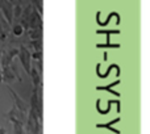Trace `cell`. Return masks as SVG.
I'll return each instance as SVG.
<instances>
[{"instance_id": "1", "label": "cell", "mask_w": 150, "mask_h": 134, "mask_svg": "<svg viewBox=\"0 0 150 134\" xmlns=\"http://www.w3.org/2000/svg\"><path fill=\"white\" fill-rule=\"evenodd\" d=\"M17 57L21 62V66H23L24 70H25L26 75H29V71H30V67H32V55H30L29 49L26 46H24V45H21V46L18 47Z\"/></svg>"}, {"instance_id": "2", "label": "cell", "mask_w": 150, "mask_h": 134, "mask_svg": "<svg viewBox=\"0 0 150 134\" xmlns=\"http://www.w3.org/2000/svg\"><path fill=\"white\" fill-rule=\"evenodd\" d=\"M15 79H17L18 82H21V76L18 74L17 68L13 65H9L7 67H3V82L5 84H11Z\"/></svg>"}, {"instance_id": "3", "label": "cell", "mask_w": 150, "mask_h": 134, "mask_svg": "<svg viewBox=\"0 0 150 134\" xmlns=\"http://www.w3.org/2000/svg\"><path fill=\"white\" fill-rule=\"evenodd\" d=\"M0 13L9 25L13 23V4L9 0H0Z\"/></svg>"}, {"instance_id": "4", "label": "cell", "mask_w": 150, "mask_h": 134, "mask_svg": "<svg viewBox=\"0 0 150 134\" xmlns=\"http://www.w3.org/2000/svg\"><path fill=\"white\" fill-rule=\"evenodd\" d=\"M26 114L25 112H21L20 109H17L15 105L7 112V117L12 124H16V122H21V124L25 125V121H26Z\"/></svg>"}, {"instance_id": "5", "label": "cell", "mask_w": 150, "mask_h": 134, "mask_svg": "<svg viewBox=\"0 0 150 134\" xmlns=\"http://www.w3.org/2000/svg\"><path fill=\"white\" fill-rule=\"evenodd\" d=\"M7 90H8V92L11 93V97H12L13 101H15V106H16V108L20 109L21 112H25V113H28L29 106H26V104H25V101H24V99L20 97V95H18L16 91H13L12 87H11L9 84H7Z\"/></svg>"}, {"instance_id": "6", "label": "cell", "mask_w": 150, "mask_h": 134, "mask_svg": "<svg viewBox=\"0 0 150 134\" xmlns=\"http://www.w3.org/2000/svg\"><path fill=\"white\" fill-rule=\"evenodd\" d=\"M120 120H121V117H116V118L111 120L109 122H103V124H96L95 128L96 129H107V130H111L113 134H121L119 129H116V128H113V125L116 124V122H119Z\"/></svg>"}, {"instance_id": "7", "label": "cell", "mask_w": 150, "mask_h": 134, "mask_svg": "<svg viewBox=\"0 0 150 134\" xmlns=\"http://www.w3.org/2000/svg\"><path fill=\"white\" fill-rule=\"evenodd\" d=\"M29 76H30V79H32L33 87H40V85H42V72H40L34 65H32V67H30Z\"/></svg>"}, {"instance_id": "8", "label": "cell", "mask_w": 150, "mask_h": 134, "mask_svg": "<svg viewBox=\"0 0 150 134\" xmlns=\"http://www.w3.org/2000/svg\"><path fill=\"white\" fill-rule=\"evenodd\" d=\"M120 83H121V80H120V78H119V79H116L115 82L109 83V84H107V85H98V87H96V91H105V92H109V93H112V95L119 96V97H120V96H121V93L113 90V88L116 87V85H119Z\"/></svg>"}, {"instance_id": "9", "label": "cell", "mask_w": 150, "mask_h": 134, "mask_svg": "<svg viewBox=\"0 0 150 134\" xmlns=\"http://www.w3.org/2000/svg\"><path fill=\"white\" fill-rule=\"evenodd\" d=\"M12 62H13V59L9 57V55H8L7 51H1V53H0V65H1V68H3V67H7V66L12 65Z\"/></svg>"}, {"instance_id": "10", "label": "cell", "mask_w": 150, "mask_h": 134, "mask_svg": "<svg viewBox=\"0 0 150 134\" xmlns=\"http://www.w3.org/2000/svg\"><path fill=\"white\" fill-rule=\"evenodd\" d=\"M121 45L120 44H112L109 41V37H107L105 44H96V49H120Z\"/></svg>"}, {"instance_id": "11", "label": "cell", "mask_w": 150, "mask_h": 134, "mask_svg": "<svg viewBox=\"0 0 150 134\" xmlns=\"http://www.w3.org/2000/svg\"><path fill=\"white\" fill-rule=\"evenodd\" d=\"M26 33L30 37V39H42V30L40 29H28Z\"/></svg>"}, {"instance_id": "12", "label": "cell", "mask_w": 150, "mask_h": 134, "mask_svg": "<svg viewBox=\"0 0 150 134\" xmlns=\"http://www.w3.org/2000/svg\"><path fill=\"white\" fill-rule=\"evenodd\" d=\"M29 47L32 49V51H42V41L41 39H32Z\"/></svg>"}, {"instance_id": "13", "label": "cell", "mask_w": 150, "mask_h": 134, "mask_svg": "<svg viewBox=\"0 0 150 134\" xmlns=\"http://www.w3.org/2000/svg\"><path fill=\"white\" fill-rule=\"evenodd\" d=\"M95 33L96 34H105L107 37H111L112 34H120L121 32L117 30V29H98Z\"/></svg>"}, {"instance_id": "14", "label": "cell", "mask_w": 150, "mask_h": 134, "mask_svg": "<svg viewBox=\"0 0 150 134\" xmlns=\"http://www.w3.org/2000/svg\"><path fill=\"white\" fill-rule=\"evenodd\" d=\"M117 67H119V66H117L116 63H112L111 67H109V68H107L105 72H100V71H98V70H96V75H98L100 79H105V78L109 76V74H111V70L112 68H117Z\"/></svg>"}, {"instance_id": "15", "label": "cell", "mask_w": 150, "mask_h": 134, "mask_svg": "<svg viewBox=\"0 0 150 134\" xmlns=\"http://www.w3.org/2000/svg\"><path fill=\"white\" fill-rule=\"evenodd\" d=\"M24 28H23V25H21L20 23L18 24H15L13 25V28H12V33H13V36H16V37H20V36H23L24 34Z\"/></svg>"}, {"instance_id": "16", "label": "cell", "mask_w": 150, "mask_h": 134, "mask_svg": "<svg viewBox=\"0 0 150 134\" xmlns=\"http://www.w3.org/2000/svg\"><path fill=\"white\" fill-rule=\"evenodd\" d=\"M13 134H26L25 129H24V124H21V122L13 124Z\"/></svg>"}, {"instance_id": "17", "label": "cell", "mask_w": 150, "mask_h": 134, "mask_svg": "<svg viewBox=\"0 0 150 134\" xmlns=\"http://www.w3.org/2000/svg\"><path fill=\"white\" fill-rule=\"evenodd\" d=\"M21 13H23V7H21V4H16L15 7H13V18H20Z\"/></svg>"}, {"instance_id": "18", "label": "cell", "mask_w": 150, "mask_h": 134, "mask_svg": "<svg viewBox=\"0 0 150 134\" xmlns=\"http://www.w3.org/2000/svg\"><path fill=\"white\" fill-rule=\"evenodd\" d=\"M32 59L33 61H41L42 59V51H32Z\"/></svg>"}, {"instance_id": "19", "label": "cell", "mask_w": 150, "mask_h": 134, "mask_svg": "<svg viewBox=\"0 0 150 134\" xmlns=\"http://www.w3.org/2000/svg\"><path fill=\"white\" fill-rule=\"evenodd\" d=\"M7 53H8V55H9V57L13 59V58H15V57H17V54H18V49H16V47H13V49H9V50H8Z\"/></svg>"}, {"instance_id": "20", "label": "cell", "mask_w": 150, "mask_h": 134, "mask_svg": "<svg viewBox=\"0 0 150 134\" xmlns=\"http://www.w3.org/2000/svg\"><path fill=\"white\" fill-rule=\"evenodd\" d=\"M0 53H1V50H0ZM3 83V68H1V65H0V84Z\"/></svg>"}, {"instance_id": "21", "label": "cell", "mask_w": 150, "mask_h": 134, "mask_svg": "<svg viewBox=\"0 0 150 134\" xmlns=\"http://www.w3.org/2000/svg\"><path fill=\"white\" fill-rule=\"evenodd\" d=\"M0 134H7V130H5V128H0Z\"/></svg>"}]
</instances>
